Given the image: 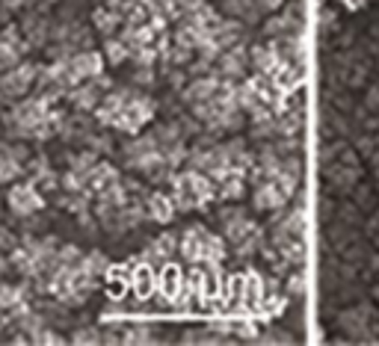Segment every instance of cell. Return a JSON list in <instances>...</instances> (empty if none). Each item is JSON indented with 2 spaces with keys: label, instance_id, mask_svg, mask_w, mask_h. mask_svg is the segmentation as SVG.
Listing matches in <instances>:
<instances>
[{
  "label": "cell",
  "instance_id": "cell-1",
  "mask_svg": "<svg viewBox=\"0 0 379 346\" xmlns=\"http://www.w3.org/2000/svg\"><path fill=\"white\" fill-rule=\"evenodd\" d=\"M184 255L193 261L223 258V246H219V240H214L211 234H205L202 228H193V231L184 234Z\"/></svg>",
  "mask_w": 379,
  "mask_h": 346
},
{
  "label": "cell",
  "instance_id": "cell-2",
  "mask_svg": "<svg viewBox=\"0 0 379 346\" xmlns=\"http://www.w3.org/2000/svg\"><path fill=\"white\" fill-rule=\"evenodd\" d=\"M9 207L15 213H33L42 207V195L33 190V184H18L9 190Z\"/></svg>",
  "mask_w": 379,
  "mask_h": 346
},
{
  "label": "cell",
  "instance_id": "cell-3",
  "mask_svg": "<svg viewBox=\"0 0 379 346\" xmlns=\"http://www.w3.org/2000/svg\"><path fill=\"white\" fill-rule=\"evenodd\" d=\"M30 80H33V68L30 65H18V68H6L3 80H0V89L6 95H24Z\"/></svg>",
  "mask_w": 379,
  "mask_h": 346
},
{
  "label": "cell",
  "instance_id": "cell-4",
  "mask_svg": "<svg viewBox=\"0 0 379 346\" xmlns=\"http://www.w3.org/2000/svg\"><path fill=\"white\" fill-rule=\"evenodd\" d=\"M101 65H104L101 54H92V51L77 54L74 63H72V77H95L98 72H101Z\"/></svg>",
  "mask_w": 379,
  "mask_h": 346
},
{
  "label": "cell",
  "instance_id": "cell-5",
  "mask_svg": "<svg viewBox=\"0 0 379 346\" xmlns=\"http://www.w3.org/2000/svg\"><path fill=\"white\" fill-rule=\"evenodd\" d=\"M255 204H258V207H264V210H270V207H278V204H282V193L273 190V186L267 184V186H261V190H258Z\"/></svg>",
  "mask_w": 379,
  "mask_h": 346
},
{
  "label": "cell",
  "instance_id": "cell-6",
  "mask_svg": "<svg viewBox=\"0 0 379 346\" xmlns=\"http://www.w3.org/2000/svg\"><path fill=\"white\" fill-rule=\"evenodd\" d=\"M152 216L157 222H166L169 216H172V202L163 199V195H154L152 199Z\"/></svg>",
  "mask_w": 379,
  "mask_h": 346
},
{
  "label": "cell",
  "instance_id": "cell-7",
  "mask_svg": "<svg viewBox=\"0 0 379 346\" xmlns=\"http://www.w3.org/2000/svg\"><path fill=\"white\" fill-rule=\"evenodd\" d=\"M15 59H18V51L15 47H9V42H0V68H12L15 65Z\"/></svg>",
  "mask_w": 379,
  "mask_h": 346
},
{
  "label": "cell",
  "instance_id": "cell-8",
  "mask_svg": "<svg viewBox=\"0 0 379 346\" xmlns=\"http://www.w3.org/2000/svg\"><path fill=\"white\" fill-rule=\"evenodd\" d=\"M172 237H161L152 249H148V255H154V258H169V252H172Z\"/></svg>",
  "mask_w": 379,
  "mask_h": 346
},
{
  "label": "cell",
  "instance_id": "cell-9",
  "mask_svg": "<svg viewBox=\"0 0 379 346\" xmlns=\"http://www.w3.org/2000/svg\"><path fill=\"white\" fill-rule=\"evenodd\" d=\"M72 340H74V343H95V340H98V332H95V329H83V332H77Z\"/></svg>",
  "mask_w": 379,
  "mask_h": 346
},
{
  "label": "cell",
  "instance_id": "cell-10",
  "mask_svg": "<svg viewBox=\"0 0 379 346\" xmlns=\"http://www.w3.org/2000/svg\"><path fill=\"white\" fill-rule=\"evenodd\" d=\"M107 54H110V59H113V63H119V59H125V45H119V42H110L107 45Z\"/></svg>",
  "mask_w": 379,
  "mask_h": 346
},
{
  "label": "cell",
  "instance_id": "cell-11",
  "mask_svg": "<svg viewBox=\"0 0 379 346\" xmlns=\"http://www.w3.org/2000/svg\"><path fill=\"white\" fill-rule=\"evenodd\" d=\"M86 266H89V270H92V272H95V270H104V266H107V261H104V258H101V255H98V252H95V255H92V258H89V261H86Z\"/></svg>",
  "mask_w": 379,
  "mask_h": 346
},
{
  "label": "cell",
  "instance_id": "cell-12",
  "mask_svg": "<svg viewBox=\"0 0 379 346\" xmlns=\"http://www.w3.org/2000/svg\"><path fill=\"white\" fill-rule=\"evenodd\" d=\"M3 3H6V6H18V3H21V0H3Z\"/></svg>",
  "mask_w": 379,
  "mask_h": 346
},
{
  "label": "cell",
  "instance_id": "cell-13",
  "mask_svg": "<svg viewBox=\"0 0 379 346\" xmlns=\"http://www.w3.org/2000/svg\"><path fill=\"white\" fill-rule=\"evenodd\" d=\"M278 3V0H264V6H276Z\"/></svg>",
  "mask_w": 379,
  "mask_h": 346
},
{
  "label": "cell",
  "instance_id": "cell-14",
  "mask_svg": "<svg viewBox=\"0 0 379 346\" xmlns=\"http://www.w3.org/2000/svg\"><path fill=\"white\" fill-rule=\"evenodd\" d=\"M373 299L379 302V284H376V288H373Z\"/></svg>",
  "mask_w": 379,
  "mask_h": 346
},
{
  "label": "cell",
  "instance_id": "cell-15",
  "mask_svg": "<svg viewBox=\"0 0 379 346\" xmlns=\"http://www.w3.org/2000/svg\"><path fill=\"white\" fill-rule=\"evenodd\" d=\"M373 263H376V266H379V255H376V261H373Z\"/></svg>",
  "mask_w": 379,
  "mask_h": 346
}]
</instances>
